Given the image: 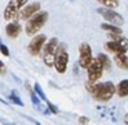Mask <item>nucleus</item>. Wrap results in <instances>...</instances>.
<instances>
[{
	"instance_id": "nucleus-1",
	"label": "nucleus",
	"mask_w": 128,
	"mask_h": 125,
	"mask_svg": "<svg viewBox=\"0 0 128 125\" xmlns=\"http://www.w3.org/2000/svg\"><path fill=\"white\" fill-rule=\"evenodd\" d=\"M90 84H91V87L88 85L90 92H91L92 98L95 100H98V102H108V100H110L117 91V88L114 87V84L112 81H105V83H99V84L90 83Z\"/></svg>"
},
{
	"instance_id": "nucleus-2",
	"label": "nucleus",
	"mask_w": 128,
	"mask_h": 125,
	"mask_svg": "<svg viewBox=\"0 0 128 125\" xmlns=\"http://www.w3.org/2000/svg\"><path fill=\"white\" fill-rule=\"evenodd\" d=\"M47 19H48V12L47 11H42V12H37V14L32 15L30 19H28V22H26V28H25L26 34H29V36L36 34L37 32L44 26V23L47 22Z\"/></svg>"
},
{
	"instance_id": "nucleus-3",
	"label": "nucleus",
	"mask_w": 128,
	"mask_h": 125,
	"mask_svg": "<svg viewBox=\"0 0 128 125\" xmlns=\"http://www.w3.org/2000/svg\"><path fill=\"white\" fill-rule=\"evenodd\" d=\"M58 47H59V43H58L56 37H52L44 45V50H43V61H44V63L48 67H51L54 65V62H55V55H56V51H58Z\"/></svg>"
},
{
	"instance_id": "nucleus-4",
	"label": "nucleus",
	"mask_w": 128,
	"mask_h": 125,
	"mask_svg": "<svg viewBox=\"0 0 128 125\" xmlns=\"http://www.w3.org/2000/svg\"><path fill=\"white\" fill-rule=\"evenodd\" d=\"M68 62H69V55H68V51L65 50L64 45H59L58 51H56V55H55V62H54V66H55L56 72L61 73V74L66 72Z\"/></svg>"
},
{
	"instance_id": "nucleus-5",
	"label": "nucleus",
	"mask_w": 128,
	"mask_h": 125,
	"mask_svg": "<svg viewBox=\"0 0 128 125\" xmlns=\"http://www.w3.org/2000/svg\"><path fill=\"white\" fill-rule=\"evenodd\" d=\"M96 12L102 15L109 23H114V25H122V23H124V18H122L118 12L114 11L113 8H109V7H105V8H103V7H99V8L96 10Z\"/></svg>"
},
{
	"instance_id": "nucleus-6",
	"label": "nucleus",
	"mask_w": 128,
	"mask_h": 125,
	"mask_svg": "<svg viewBox=\"0 0 128 125\" xmlns=\"http://www.w3.org/2000/svg\"><path fill=\"white\" fill-rule=\"evenodd\" d=\"M103 70H105V67H103V65L100 63L99 59H94L92 61V63L88 67H87V76H88V81L90 83H95V81H98L100 77H102L103 74Z\"/></svg>"
},
{
	"instance_id": "nucleus-7",
	"label": "nucleus",
	"mask_w": 128,
	"mask_h": 125,
	"mask_svg": "<svg viewBox=\"0 0 128 125\" xmlns=\"http://www.w3.org/2000/svg\"><path fill=\"white\" fill-rule=\"evenodd\" d=\"M78 54H80V58H78V65L83 69H87L90 65L92 63V50L87 43H83V44L78 47Z\"/></svg>"
},
{
	"instance_id": "nucleus-8",
	"label": "nucleus",
	"mask_w": 128,
	"mask_h": 125,
	"mask_svg": "<svg viewBox=\"0 0 128 125\" xmlns=\"http://www.w3.org/2000/svg\"><path fill=\"white\" fill-rule=\"evenodd\" d=\"M28 3V0H10L7 4L6 10H4V19H12L18 15V11L22 8L25 4Z\"/></svg>"
},
{
	"instance_id": "nucleus-9",
	"label": "nucleus",
	"mask_w": 128,
	"mask_h": 125,
	"mask_svg": "<svg viewBox=\"0 0 128 125\" xmlns=\"http://www.w3.org/2000/svg\"><path fill=\"white\" fill-rule=\"evenodd\" d=\"M46 44V36L44 34H39V36H34L33 39L30 40V43H29L28 45V51L30 55L36 56L39 55L40 52H42L43 50V45Z\"/></svg>"
},
{
	"instance_id": "nucleus-10",
	"label": "nucleus",
	"mask_w": 128,
	"mask_h": 125,
	"mask_svg": "<svg viewBox=\"0 0 128 125\" xmlns=\"http://www.w3.org/2000/svg\"><path fill=\"white\" fill-rule=\"evenodd\" d=\"M40 10V3L39 1H34V3L25 6V8L20 11V18L21 19H29L32 15H34L37 11Z\"/></svg>"
},
{
	"instance_id": "nucleus-11",
	"label": "nucleus",
	"mask_w": 128,
	"mask_h": 125,
	"mask_svg": "<svg viewBox=\"0 0 128 125\" xmlns=\"http://www.w3.org/2000/svg\"><path fill=\"white\" fill-rule=\"evenodd\" d=\"M105 48L108 51H110V52H113L114 55L116 54H122V52H127V50H125L124 47H122L120 43H117V41H114V40H112V41H108L105 44Z\"/></svg>"
},
{
	"instance_id": "nucleus-12",
	"label": "nucleus",
	"mask_w": 128,
	"mask_h": 125,
	"mask_svg": "<svg viewBox=\"0 0 128 125\" xmlns=\"http://www.w3.org/2000/svg\"><path fill=\"white\" fill-rule=\"evenodd\" d=\"M114 63H116L120 69L128 70V56L125 55V52L116 54V56H114Z\"/></svg>"
},
{
	"instance_id": "nucleus-13",
	"label": "nucleus",
	"mask_w": 128,
	"mask_h": 125,
	"mask_svg": "<svg viewBox=\"0 0 128 125\" xmlns=\"http://www.w3.org/2000/svg\"><path fill=\"white\" fill-rule=\"evenodd\" d=\"M6 33H7V36L15 39V37H18L21 33V26L18 25V23H8V25L6 26Z\"/></svg>"
},
{
	"instance_id": "nucleus-14",
	"label": "nucleus",
	"mask_w": 128,
	"mask_h": 125,
	"mask_svg": "<svg viewBox=\"0 0 128 125\" xmlns=\"http://www.w3.org/2000/svg\"><path fill=\"white\" fill-rule=\"evenodd\" d=\"M109 39L110 40H114V41L120 43V44L122 45V47L125 48V50L128 51V39H125V37L121 36V33H113V32H109Z\"/></svg>"
},
{
	"instance_id": "nucleus-15",
	"label": "nucleus",
	"mask_w": 128,
	"mask_h": 125,
	"mask_svg": "<svg viewBox=\"0 0 128 125\" xmlns=\"http://www.w3.org/2000/svg\"><path fill=\"white\" fill-rule=\"evenodd\" d=\"M117 95L120 98L128 96V78H124V80L120 81V84L117 85Z\"/></svg>"
},
{
	"instance_id": "nucleus-16",
	"label": "nucleus",
	"mask_w": 128,
	"mask_h": 125,
	"mask_svg": "<svg viewBox=\"0 0 128 125\" xmlns=\"http://www.w3.org/2000/svg\"><path fill=\"white\" fill-rule=\"evenodd\" d=\"M96 58L100 61V63L103 65V67H105L106 70H109V69H110L112 62H110V59L108 58V55H105V54H98V56H96Z\"/></svg>"
},
{
	"instance_id": "nucleus-17",
	"label": "nucleus",
	"mask_w": 128,
	"mask_h": 125,
	"mask_svg": "<svg viewBox=\"0 0 128 125\" xmlns=\"http://www.w3.org/2000/svg\"><path fill=\"white\" fill-rule=\"evenodd\" d=\"M100 28L103 29V30H108V32H113V33H121V29L117 28V25H114V23H102L100 25Z\"/></svg>"
},
{
	"instance_id": "nucleus-18",
	"label": "nucleus",
	"mask_w": 128,
	"mask_h": 125,
	"mask_svg": "<svg viewBox=\"0 0 128 125\" xmlns=\"http://www.w3.org/2000/svg\"><path fill=\"white\" fill-rule=\"evenodd\" d=\"M102 6L109 7V8H117L118 7V0H98Z\"/></svg>"
},
{
	"instance_id": "nucleus-19",
	"label": "nucleus",
	"mask_w": 128,
	"mask_h": 125,
	"mask_svg": "<svg viewBox=\"0 0 128 125\" xmlns=\"http://www.w3.org/2000/svg\"><path fill=\"white\" fill-rule=\"evenodd\" d=\"M10 99H11L14 103H17V105L24 106V102L21 100V98L18 96V92L17 91H11V94H10Z\"/></svg>"
},
{
	"instance_id": "nucleus-20",
	"label": "nucleus",
	"mask_w": 128,
	"mask_h": 125,
	"mask_svg": "<svg viewBox=\"0 0 128 125\" xmlns=\"http://www.w3.org/2000/svg\"><path fill=\"white\" fill-rule=\"evenodd\" d=\"M34 91H36V94L39 95L40 99H42V100H46V102H47V98H46L44 91H43V88L40 87V84H34Z\"/></svg>"
},
{
	"instance_id": "nucleus-21",
	"label": "nucleus",
	"mask_w": 128,
	"mask_h": 125,
	"mask_svg": "<svg viewBox=\"0 0 128 125\" xmlns=\"http://www.w3.org/2000/svg\"><path fill=\"white\" fill-rule=\"evenodd\" d=\"M30 98H32V102H33V105L36 106V107H39V106L42 105V103H40V100H39V98H37L32 91H30Z\"/></svg>"
},
{
	"instance_id": "nucleus-22",
	"label": "nucleus",
	"mask_w": 128,
	"mask_h": 125,
	"mask_svg": "<svg viewBox=\"0 0 128 125\" xmlns=\"http://www.w3.org/2000/svg\"><path fill=\"white\" fill-rule=\"evenodd\" d=\"M0 51H2V54H3L4 56H8V55H10V51H8V48H7L4 44H0Z\"/></svg>"
},
{
	"instance_id": "nucleus-23",
	"label": "nucleus",
	"mask_w": 128,
	"mask_h": 125,
	"mask_svg": "<svg viewBox=\"0 0 128 125\" xmlns=\"http://www.w3.org/2000/svg\"><path fill=\"white\" fill-rule=\"evenodd\" d=\"M47 106H48V109H50V111H52V113H58V109H56L55 106L52 105V103L47 102Z\"/></svg>"
},
{
	"instance_id": "nucleus-24",
	"label": "nucleus",
	"mask_w": 128,
	"mask_h": 125,
	"mask_svg": "<svg viewBox=\"0 0 128 125\" xmlns=\"http://www.w3.org/2000/svg\"><path fill=\"white\" fill-rule=\"evenodd\" d=\"M0 73H6V66L2 61H0Z\"/></svg>"
},
{
	"instance_id": "nucleus-25",
	"label": "nucleus",
	"mask_w": 128,
	"mask_h": 125,
	"mask_svg": "<svg viewBox=\"0 0 128 125\" xmlns=\"http://www.w3.org/2000/svg\"><path fill=\"white\" fill-rule=\"evenodd\" d=\"M78 122H81V124H86V122H88V118H86V117H80Z\"/></svg>"
},
{
	"instance_id": "nucleus-26",
	"label": "nucleus",
	"mask_w": 128,
	"mask_h": 125,
	"mask_svg": "<svg viewBox=\"0 0 128 125\" xmlns=\"http://www.w3.org/2000/svg\"><path fill=\"white\" fill-rule=\"evenodd\" d=\"M0 44H2V39H0Z\"/></svg>"
}]
</instances>
